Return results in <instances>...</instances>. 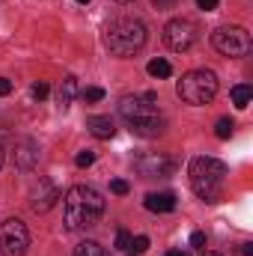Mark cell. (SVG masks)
I'll list each match as a JSON object with an SVG mask.
<instances>
[{"label":"cell","mask_w":253,"mask_h":256,"mask_svg":"<svg viewBox=\"0 0 253 256\" xmlns=\"http://www.w3.org/2000/svg\"><path fill=\"white\" fill-rule=\"evenodd\" d=\"M63 214L68 232L92 230V226H98V220L104 214V196L90 185H74L63 200Z\"/></svg>","instance_id":"obj_1"},{"label":"cell","mask_w":253,"mask_h":256,"mask_svg":"<svg viewBox=\"0 0 253 256\" xmlns=\"http://www.w3.org/2000/svg\"><path fill=\"white\" fill-rule=\"evenodd\" d=\"M158 96L155 92H146V96H126L120 102V116L128 122V128L137 134V137H161L164 128H167V120L161 116V110L155 108Z\"/></svg>","instance_id":"obj_2"},{"label":"cell","mask_w":253,"mask_h":256,"mask_svg":"<svg viewBox=\"0 0 253 256\" xmlns=\"http://www.w3.org/2000/svg\"><path fill=\"white\" fill-rule=\"evenodd\" d=\"M190 176V188L200 200L206 202H218L224 196V182H226V164L218 161V158H208V155H200L194 158L188 167Z\"/></svg>","instance_id":"obj_3"},{"label":"cell","mask_w":253,"mask_h":256,"mask_svg":"<svg viewBox=\"0 0 253 256\" xmlns=\"http://www.w3.org/2000/svg\"><path fill=\"white\" fill-rule=\"evenodd\" d=\"M146 39H149V33L140 18H116L108 24V33H104V42H108L110 54H116V57L137 54L146 45Z\"/></svg>","instance_id":"obj_4"},{"label":"cell","mask_w":253,"mask_h":256,"mask_svg":"<svg viewBox=\"0 0 253 256\" xmlns=\"http://www.w3.org/2000/svg\"><path fill=\"white\" fill-rule=\"evenodd\" d=\"M176 92H179V98L185 102V104H208L214 96H218V74L212 72V68H196V72H188L182 80H179V86H176Z\"/></svg>","instance_id":"obj_5"},{"label":"cell","mask_w":253,"mask_h":256,"mask_svg":"<svg viewBox=\"0 0 253 256\" xmlns=\"http://www.w3.org/2000/svg\"><path fill=\"white\" fill-rule=\"evenodd\" d=\"M212 45H214V51H218V54H224V57H232V60H238V57H248V54H250V48H253L250 33H248L244 27H238V24L218 27V30L212 33Z\"/></svg>","instance_id":"obj_6"},{"label":"cell","mask_w":253,"mask_h":256,"mask_svg":"<svg viewBox=\"0 0 253 256\" xmlns=\"http://www.w3.org/2000/svg\"><path fill=\"white\" fill-rule=\"evenodd\" d=\"M200 39V27L190 21V18H173L167 27H164V45L176 54H185L196 45Z\"/></svg>","instance_id":"obj_7"},{"label":"cell","mask_w":253,"mask_h":256,"mask_svg":"<svg viewBox=\"0 0 253 256\" xmlns=\"http://www.w3.org/2000/svg\"><path fill=\"white\" fill-rule=\"evenodd\" d=\"M30 248V232L24 226V220L9 218L6 224H0V254L3 256H24Z\"/></svg>","instance_id":"obj_8"},{"label":"cell","mask_w":253,"mask_h":256,"mask_svg":"<svg viewBox=\"0 0 253 256\" xmlns=\"http://www.w3.org/2000/svg\"><path fill=\"white\" fill-rule=\"evenodd\" d=\"M57 200H60V188L51 179H39L33 185V191H30V208L39 212V214H45V212H51L57 206Z\"/></svg>","instance_id":"obj_9"},{"label":"cell","mask_w":253,"mask_h":256,"mask_svg":"<svg viewBox=\"0 0 253 256\" xmlns=\"http://www.w3.org/2000/svg\"><path fill=\"white\" fill-rule=\"evenodd\" d=\"M176 161L173 158H167V155H149V158H140L137 161V170L143 173V176H173L176 173Z\"/></svg>","instance_id":"obj_10"},{"label":"cell","mask_w":253,"mask_h":256,"mask_svg":"<svg viewBox=\"0 0 253 256\" xmlns=\"http://www.w3.org/2000/svg\"><path fill=\"white\" fill-rule=\"evenodd\" d=\"M143 206H146L149 212H155V214H167V212L176 208V194H170V191L149 194V196L143 200Z\"/></svg>","instance_id":"obj_11"},{"label":"cell","mask_w":253,"mask_h":256,"mask_svg":"<svg viewBox=\"0 0 253 256\" xmlns=\"http://www.w3.org/2000/svg\"><path fill=\"white\" fill-rule=\"evenodd\" d=\"M86 128H90V134L98 137V140H110V137L116 134V126H114L110 116H90V120H86Z\"/></svg>","instance_id":"obj_12"},{"label":"cell","mask_w":253,"mask_h":256,"mask_svg":"<svg viewBox=\"0 0 253 256\" xmlns=\"http://www.w3.org/2000/svg\"><path fill=\"white\" fill-rule=\"evenodd\" d=\"M74 96H78V78L68 74L63 84H60V90H57V104H60L63 110H68L72 102H74Z\"/></svg>","instance_id":"obj_13"},{"label":"cell","mask_w":253,"mask_h":256,"mask_svg":"<svg viewBox=\"0 0 253 256\" xmlns=\"http://www.w3.org/2000/svg\"><path fill=\"white\" fill-rule=\"evenodd\" d=\"M250 98H253V86H248V84L232 86V104H236L238 110H244V108L250 104Z\"/></svg>","instance_id":"obj_14"},{"label":"cell","mask_w":253,"mask_h":256,"mask_svg":"<svg viewBox=\"0 0 253 256\" xmlns=\"http://www.w3.org/2000/svg\"><path fill=\"white\" fill-rule=\"evenodd\" d=\"M146 72H149L152 78L164 80V78H170V74H173V66L167 63V60H161V57H158V60H152V63L146 66Z\"/></svg>","instance_id":"obj_15"},{"label":"cell","mask_w":253,"mask_h":256,"mask_svg":"<svg viewBox=\"0 0 253 256\" xmlns=\"http://www.w3.org/2000/svg\"><path fill=\"white\" fill-rule=\"evenodd\" d=\"M74 256H110L98 242H80L78 248H74Z\"/></svg>","instance_id":"obj_16"},{"label":"cell","mask_w":253,"mask_h":256,"mask_svg":"<svg viewBox=\"0 0 253 256\" xmlns=\"http://www.w3.org/2000/svg\"><path fill=\"white\" fill-rule=\"evenodd\" d=\"M232 131H236V122L232 120H218V126H214V134H218V140H230L232 137Z\"/></svg>","instance_id":"obj_17"},{"label":"cell","mask_w":253,"mask_h":256,"mask_svg":"<svg viewBox=\"0 0 253 256\" xmlns=\"http://www.w3.org/2000/svg\"><path fill=\"white\" fill-rule=\"evenodd\" d=\"M146 250H149V238H146V236H137V238H131V244H128L126 254L140 256V254H146Z\"/></svg>","instance_id":"obj_18"},{"label":"cell","mask_w":253,"mask_h":256,"mask_svg":"<svg viewBox=\"0 0 253 256\" xmlns=\"http://www.w3.org/2000/svg\"><path fill=\"white\" fill-rule=\"evenodd\" d=\"M80 98H84L86 104H96V102L104 98V90H102V86H86V90L80 92Z\"/></svg>","instance_id":"obj_19"},{"label":"cell","mask_w":253,"mask_h":256,"mask_svg":"<svg viewBox=\"0 0 253 256\" xmlns=\"http://www.w3.org/2000/svg\"><path fill=\"white\" fill-rule=\"evenodd\" d=\"M74 164L84 170V167H92L96 164V152H90V149H84V152H78V158H74Z\"/></svg>","instance_id":"obj_20"},{"label":"cell","mask_w":253,"mask_h":256,"mask_svg":"<svg viewBox=\"0 0 253 256\" xmlns=\"http://www.w3.org/2000/svg\"><path fill=\"white\" fill-rule=\"evenodd\" d=\"M110 191L116 194V196H126V194L131 191V185H128L126 179H114V182H110Z\"/></svg>","instance_id":"obj_21"},{"label":"cell","mask_w":253,"mask_h":256,"mask_svg":"<svg viewBox=\"0 0 253 256\" xmlns=\"http://www.w3.org/2000/svg\"><path fill=\"white\" fill-rule=\"evenodd\" d=\"M128 244H131V232L128 230H116V248L120 250H128Z\"/></svg>","instance_id":"obj_22"},{"label":"cell","mask_w":253,"mask_h":256,"mask_svg":"<svg viewBox=\"0 0 253 256\" xmlns=\"http://www.w3.org/2000/svg\"><path fill=\"white\" fill-rule=\"evenodd\" d=\"M33 96H36V98H39V102H42V98H48V96H51V86H48V84H42V80H39V84H33Z\"/></svg>","instance_id":"obj_23"},{"label":"cell","mask_w":253,"mask_h":256,"mask_svg":"<svg viewBox=\"0 0 253 256\" xmlns=\"http://www.w3.org/2000/svg\"><path fill=\"white\" fill-rule=\"evenodd\" d=\"M218 3H220V0H196V6H200L202 12H214V9H218Z\"/></svg>","instance_id":"obj_24"},{"label":"cell","mask_w":253,"mask_h":256,"mask_svg":"<svg viewBox=\"0 0 253 256\" xmlns=\"http://www.w3.org/2000/svg\"><path fill=\"white\" fill-rule=\"evenodd\" d=\"M190 248H206V232H194L190 236Z\"/></svg>","instance_id":"obj_25"},{"label":"cell","mask_w":253,"mask_h":256,"mask_svg":"<svg viewBox=\"0 0 253 256\" xmlns=\"http://www.w3.org/2000/svg\"><path fill=\"white\" fill-rule=\"evenodd\" d=\"M176 3H179V0H152V6H155V9H173Z\"/></svg>","instance_id":"obj_26"},{"label":"cell","mask_w":253,"mask_h":256,"mask_svg":"<svg viewBox=\"0 0 253 256\" xmlns=\"http://www.w3.org/2000/svg\"><path fill=\"white\" fill-rule=\"evenodd\" d=\"M12 92V80L9 78H0V96H9Z\"/></svg>","instance_id":"obj_27"},{"label":"cell","mask_w":253,"mask_h":256,"mask_svg":"<svg viewBox=\"0 0 253 256\" xmlns=\"http://www.w3.org/2000/svg\"><path fill=\"white\" fill-rule=\"evenodd\" d=\"M242 256H253V244H242Z\"/></svg>","instance_id":"obj_28"},{"label":"cell","mask_w":253,"mask_h":256,"mask_svg":"<svg viewBox=\"0 0 253 256\" xmlns=\"http://www.w3.org/2000/svg\"><path fill=\"white\" fill-rule=\"evenodd\" d=\"M164 256H188V254H185V250H167Z\"/></svg>","instance_id":"obj_29"},{"label":"cell","mask_w":253,"mask_h":256,"mask_svg":"<svg viewBox=\"0 0 253 256\" xmlns=\"http://www.w3.org/2000/svg\"><path fill=\"white\" fill-rule=\"evenodd\" d=\"M0 167H3V149H0Z\"/></svg>","instance_id":"obj_30"},{"label":"cell","mask_w":253,"mask_h":256,"mask_svg":"<svg viewBox=\"0 0 253 256\" xmlns=\"http://www.w3.org/2000/svg\"><path fill=\"white\" fill-rule=\"evenodd\" d=\"M202 256H220V254H202Z\"/></svg>","instance_id":"obj_31"},{"label":"cell","mask_w":253,"mask_h":256,"mask_svg":"<svg viewBox=\"0 0 253 256\" xmlns=\"http://www.w3.org/2000/svg\"><path fill=\"white\" fill-rule=\"evenodd\" d=\"M116 3H131V0H116Z\"/></svg>","instance_id":"obj_32"},{"label":"cell","mask_w":253,"mask_h":256,"mask_svg":"<svg viewBox=\"0 0 253 256\" xmlns=\"http://www.w3.org/2000/svg\"><path fill=\"white\" fill-rule=\"evenodd\" d=\"M78 3H90V0H78Z\"/></svg>","instance_id":"obj_33"}]
</instances>
